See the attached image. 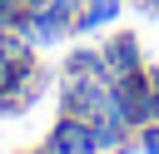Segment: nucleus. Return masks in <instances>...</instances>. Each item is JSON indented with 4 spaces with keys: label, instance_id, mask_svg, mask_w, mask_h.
Segmentation results:
<instances>
[{
    "label": "nucleus",
    "instance_id": "7ed1b4c3",
    "mask_svg": "<svg viewBox=\"0 0 159 154\" xmlns=\"http://www.w3.org/2000/svg\"><path fill=\"white\" fill-rule=\"evenodd\" d=\"M15 30H20L35 50H50V45H65V40L75 35V10H65V5H45V10H35V15H20Z\"/></svg>",
    "mask_w": 159,
    "mask_h": 154
},
{
    "label": "nucleus",
    "instance_id": "39448f33",
    "mask_svg": "<svg viewBox=\"0 0 159 154\" xmlns=\"http://www.w3.org/2000/svg\"><path fill=\"white\" fill-rule=\"evenodd\" d=\"M99 55H104V65H109V79H114V75H134V70H144V65H149V60H144L139 35H129V30L104 35V40H99Z\"/></svg>",
    "mask_w": 159,
    "mask_h": 154
},
{
    "label": "nucleus",
    "instance_id": "423d86ee",
    "mask_svg": "<svg viewBox=\"0 0 159 154\" xmlns=\"http://www.w3.org/2000/svg\"><path fill=\"white\" fill-rule=\"evenodd\" d=\"M119 10H124V0H84L75 10V35H94V30L119 25Z\"/></svg>",
    "mask_w": 159,
    "mask_h": 154
},
{
    "label": "nucleus",
    "instance_id": "ddd939ff",
    "mask_svg": "<svg viewBox=\"0 0 159 154\" xmlns=\"http://www.w3.org/2000/svg\"><path fill=\"white\" fill-rule=\"evenodd\" d=\"M15 154H45V149H15Z\"/></svg>",
    "mask_w": 159,
    "mask_h": 154
},
{
    "label": "nucleus",
    "instance_id": "f257e3e1",
    "mask_svg": "<svg viewBox=\"0 0 159 154\" xmlns=\"http://www.w3.org/2000/svg\"><path fill=\"white\" fill-rule=\"evenodd\" d=\"M35 45L20 30H0V114H20L25 109V84L35 75Z\"/></svg>",
    "mask_w": 159,
    "mask_h": 154
},
{
    "label": "nucleus",
    "instance_id": "1a4fd4ad",
    "mask_svg": "<svg viewBox=\"0 0 159 154\" xmlns=\"http://www.w3.org/2000/svg\"><path fill=\"white\" fill-rule=\"evenodd\" d=\"M25 10H20V0H0V25L5 30H15V20H20Z\"/></svg>",
    "mask_w": 159,
    "mask_h": 154
},
{
    "label": "nucleus",
    "instance_id": "9d476101",
    "mask_svg": "<svg viewBox=\"0 0 159 154\" xmlns=\"http://www.w3.org/2000/svg\"><path fill=\"white\" fill-rule=\"evenodd\" d=\"M149 89H154V119H159V65H149Z\"/></svg>",
    "mask_w": 159,
    "mask_h": 154
},
{
    "label": "nucleus",
    "instance_id": "9b49d317",
    "mask_svg": "<svg viewBox=\"0 0 159 154\" xmlns=\"http://www.w3.org/2000/svg\"><path fill=\"white\" fill-rule=\"evenodd\" d=\"M45 5H55V0H20V10H25V15H35V10H45Z\"/></svg>",
    "mask_w": 159,
    "mask_h": 154
},
{
    "label": "nucleus",
    "instance_id": "0eeeda50",
    "mask_svg": "<svg viewBox=\"0 0 159 154\" xmlns=\"http://www.w3.org/2000/svg\"><path fill=\"white\" fill-rule=\"evenodd\" d=\"M65 79H109V65H104V55H99V45H80V50H70V60H65V70H60Z\"/></svg>",
    "mask_w": 159,
    "mask_h": 154
},
{
    "label": "nucleus",
    "instance_id": "f8f14e48",
    "mask_svg": "<svg viewBox=\"0 0 159 154\" xmlns=\"http://www.w3.org/2000/svg\"><path fill=\"white\" fill-rule=\"evenodd\" d=\"M139 5H149V10H154V15H159V0H139Z\"/></svg>",
    "mask_w": 159,
    "mask_h": 154
},
{
    "label": "nucleus",
    "instance_id": "4468645a",
    "mask_svg": "<svg viewBox=\"0 0 159 154\" xmlns=\"http://www.w3.org/2000/svg\"><path fill=\"white\" fill-rule=\"evenodd\" d=\"M0 30H5V25H0Z\"/></svg>",
    "mask_w": 159,
    "mask_h": 154
},
{
    "label": "nucleus",
    "instance_id": "f03ea898",
    "mask_svg": "<svg viewBox=\"0 0 159 154\" xmlns=\"http://www.w3.org/2000/svg\"><path fill=\"white\" fill-rule=\"evenodd\" d=\"M109 84H114V104H119V114H124V124H129V129H139V124H159V119H154L149 65H144V70H134V75H114Z\"/></svg>",
    "mask_w": 159,
    "mask_h": 154
},
{
    "label": "nucleus",
    "instance_id": "6e6552de",
    "mask_svg": "<svg viewBox=\"0 0 159 154\" xmlns=\"http://www.w3.org/2000/svg\"><path fill=\"white\" fill-rule=\"evenodd\" d=\"M134 144H139V154H159V124H139Z\"/></svg>",
    "mask_w": 159,
    "mask_h": 154
},
{
    "label": "nucleus",
    "instance_id": "20e7f679",
    "mask_svg": "<svg viewBox=\"0 0 159 154\" xmlns=\"http://www.w3.org/2000/svg\"><path fill=\"white\" fill-rule=\"evenodd\" d=\"M40 149H45V154H99L94 129H89L84 119H75V114H60V119L50 124V134L40 139Z\"/></svg>",
    "mask_w": 159,
    "mask_h": 154
}]
</instances>
